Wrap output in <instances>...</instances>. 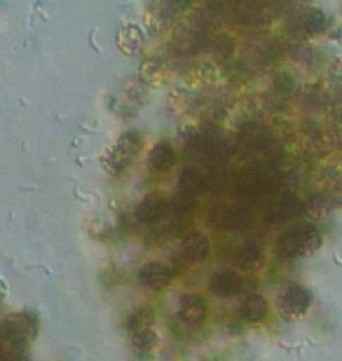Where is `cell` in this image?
Here are the masks:
<instances>
[{
	"mask_svg": "<svg viewBox=\"0 0 342 361\" xmlns=\"http://www.w3.org/2000/svg\"><path fill=\"white\" fill-rule=\"evenodd\" d=\"M324 235L314 223H298L286 228L276 237V256L279 258H300L322 247Z\"/></svg>",
	"mask_w": 342,
	"mask_h": 361,
	"instance_id": "6da1fadb",
	"label": "cell"
},
{
	"mask_svg": "<svg viewBox=\"0 0 342 361\" xmlns=\"http://www.w3.org/2000/svg\"><path fill=\"white\" fill-rule=\"evenodd\" d=\"M40 331V319L35 312H17L5 317L0 324V341L10 350H24L28 341H33Z\"/></svg>",
	"mask_w": 342,
	"mask_h": 361,
	"instance_id": "7a4b0ae2",
	"label": "cell"
},
{
	"mask_svg": "<svg viewBox=\"0 0 342 361\" xmlns=\"http://www.w3.org/2000/svg\"><path fill=\"white\" fill-rule=\"evenodd\" d=\"M286 26L295 38H314V35H322L329 31L331 19H329V14L324 10H319V7L295 5V7H291V12L286 17Z\"/></svg>",
	"mask_w": 342,
	"mask_h": 361,
	"instance_id": "3957f363",
	"label": "cell"
},
{
	"mask_svg": "<svg viewBox=\"0 0 342 361\" xmlns=\"http://www.w3.org/2000/svg\"><path fill=\"white\" fill-rule=\"evenodd\" d=\"M232 192L244 200H270L279 192V180L265 171H244L232 183Z\"/></svg>",
	"mask_w": 342,
	"mask_h": 361,
	"instance_id": "277c9868",
	"label": "cell"
},
{
	"mask_svg": "<svg viewBox=\"0 0 342 361\" xmlns=\"http://www.w3.org/2000/svg\"><path fill=\"white\" fill-rule=\"evenodd\" d=\"M141 134L134 132V129H129L118 139V143L108 150L106 157H104V167L111 171V174H122L129 164L136 160L138 150H141Z\"/></svg>",
	"mask_w": 342,
	"mask_h": 361,
	"instance_id": "5b68a950",
	"label": "cell"
},
{
	"mask_svg": "<svg viewBox=\"0 0 342 361\" xmlns=\"http://www.w3.org/2000/svg\"><path fill=\"white\" fill-rule=\"evenodd\" d=\"M276 307L286 319H298V317L307 314V310L312 307V293L307 286L303 284H283L279 295H276Z\"/></svg>",
	"mask_w": 342,
	"mask_h": 361,
	"instance_id": "8992f818",
	"label": "cell"
},
{
	"mask_svg": "<svg viewBox=\"0 0 342 361\" xmlns=\"http://www.w3.org/2000/svg\"><path fill=\"white\" fill-rule=\"evenodd\" d=\"M166 212H169V202H166L162 195H148V197H143L136 204L134 216L141 226H155V223L164 219Z\"/></svg>",
	"mask_w": 342,
	"mask_h": 361,
	"instance_id": "52a82bcc",
	"label": "cell"
},
{
	"mask_svg": "<svg viewBox=\"0 0 342 361\" xmlns=\"http://www.w3.org/2000/svg\"><path fill=\"white\" fill-rule=\"evenodd\" d=\"M138 281L145 286V288H152V291H159V288L169 286L171 279H173V270L169 265L159 263V261H150L145 263L141 270H138Z\"/></svg>",
	"mask_w": 342,
	"mask_h": 361,
	"instance_id": "ba28073f",
	"label": "cell"
},
{
	"mask_svg": "<svg viewBox=\"0 0 342 361\" xmlns=\"http://www.w3.org/2000/svg\"><path fill=\"white\" fill-rule=\"evenodd\" d=\"M209 249H211V242L204 233H185L183 244H181V251H178V258L190 265L200 263L209 256Z\"/></svg>",
	"mask_w": 342,
	"mask_h": 361,
	"instance_id": "9c48e42d",
	"label": "cell"
},
{
	"mask_svg": "<svg viewBox=\"0 0 342 361\" xmlns=\"http://www.w3.org/2000/svg\"><path fill=\"white\" fill-rule=\"evenodd\" d=\"M209 288H211V293L221 295V298H230V295H237L244 291V277L235 270H221L211 277Z\"/></svg>",
	"mask_w": 342,
	"mask_h": 361,
	"instance_id": "30bf717a",
	"label": "cell"
},
{
	"mask_svg": "<svg viewBox=\"0 0 342 361\" xmlns=\"http://www.w3.org/2000/svg\"><path fill=\"white\" fill-rule=\"evenodd\" d=\"M207 300L202 298V295H183V300H181V307H178V319L185 324V326H200L202 322L207 319Z\"/></svg>",
	"mask_w": 342,
	"mask_h": 361,
	"instance_id": "8fae6325",
	"label": "cell"
},
{
	"mask_svg": "<svg viewBox=\"0 0 342 361\" xmlns=\"http://www.w3.org/2000/svg\"><path fill=\"white\" fill-rule=\"evenodd\" d=\"M276 10H279L276 5H270V3H251V0H246V3H237L235 7H232L235 17L239 21H244V24H260V21H267Z\"/></svg>",
	"mask_w": 342,
	"mask_h": 361,
	"instance_id": "7c38bea8",
	"label": "cell"
},
{
	"mask_svg": "<svg viewBox=\"0 0 342 361\" xmlns=\"http://www.w3.org/2000/svg\"><path fill=\"white\" fill-rule=\"evenodd\" d=\"M216 228H223V230H242L249 226L251 221V212L246 207H223L211 216Z\"/></svg>",
	"mask_w": 342,
	"mask_h": 361,
	"instance_id": "4fadbf2b",
	"label": "cell"
},
{
	"mask_svg": "<svg viewBox=\"0 0 342 361\" xmlns=\"http://www.w3.org/2000/svg\"><path fill=\"white\" fill-rule=\"evenodd\" d=\"M305 207L303 202L295 197V195H283L279 204L274 207V212L267 216V226H283V223L288 221H295L298 216H303Z\"/></svg>",
	"mask_w": 342,
	"mask_h": 361,
	"instance_id": "5bb4252c",
	"label": "cell"
},
{
	"mask_svg": "<svg viewBox=\"0 0 342 361\" xmlns=\"http://www.w3.org/2000/svg\"><path fill=\"white\" fill-rule=\"evenodd\" d=\"M267 312H270V305H267V300L260 293L246 295L244 302H242V307H239V317H242V322H246V324L265 322Z\"/></svg>",
	"mask_w": 342,
	"mask_h": 361,
	"instance_id": "9a60e30c",
	"label": "cell"
},
{
	"mask_svg": "<svg viewBox=\"0 0 342 361\" xmlns=\"http://www.w3.org/2000/svg\"><path fill=\"white\" fill-rule=\"evenodd\" d=\"M176 162V148L171 141H157L148 153V169L150 171H166Z\"/></svg>",
	"mask_w": 342,
	"mask_h": 361,
	"instance_id": "2e32d148",
	"label": "cell"
},
{
	"mask_svg": "<svg viewBox=\"0 0 342 361\" xmlns=\"http://www.w3.org/2000/svg\"><path fill=\"white\" fill-rule=\"evenodd\" d=\"M204 190H209V180H207L204 174H202V171H197V169H185L183 174H181L178 195H185V197L197 200Z\"/></svg>",
	"mask_w": 342,
	"mask_h": 361,
	"instance_id": "e0dca14e",
	"label": "cell"
},
{
	"mask_svg": "<svg viewBox=\"0 0 342 361\" xmlns=\"http://www.w3.org/2000/svg\"><path fill=\"white\" fill-rule=\"evenodd\" d=\"M132 338V350L138 359H148L152 355V350L157 348V334L155 329H143L136 331V334H129Z\"/></svg>",
	"mask_w": 342,
	"mask_h": 361,
	"instance_id": "ac0fdd59",
	"label": "cell"
},
{
	"mask_svg": "<svg viewBox=\"0 0 342 361\" xmlns=\"http://www.w3.org/2000/svg\"><path fill=\"white\" fill-rule=\"evenodd\" d=\"M118 45H120L122 52H127V54L138 52V49H141V45H143V31L138 26H134V24L122 26L120 38H118Z\"/></svg>",
	"mask_w": 342,
	"mask_h": 361,
	"instance_id": "d6986e66",
	"label": "cell"
},
{
	"mask_svg": "<svg viewBox=\"0 0 342 361\" xmlns=\"http://www.w3.org/2000/svg\"><path fill=\"white\" fill-rule=\"evenodd\" d=\"M260 258H263V249H260L256 242H246L244 247L237 251L235 263L239 265V268L253 270L260 263Z\"/></svg>",
	"mask_w": 342,
	"mask_h": 361,
	"instance_id": "ffe728a7",
	"label": "cell"
},
{
	"mask_svg": "<svg viewBox=\"0 0 342 361\" xmlns=\"http://www.w3.org/2000/svg\"><path fill=\"white\" fill-rule=\"evenodd\" d=\"M152 322H155V312H152V307L143 305V307L134 310V312L127 317V331H129V334H136V331L152 329Z\"/></svg>",
	"mask_w": 342,
	"mask_h": 361,
	"instance_id": "44dd1931",
	"label": "cell"
},
{
	"mask_svg": "<svg viewBox=\"0 0 342 361\" xmlns=\"http://www.w3.org/2000/svg\"><path fill=\"white\" fill-rule=\"evenodd\" d=\"M232 49H235V42H232L230 35H218L216 42H214V56L225 59V56L232 54Z\"/></svg>",
	"mask_w": 342,
	"mask_h": 361,
	"instance_id": "7402d4cb",
	"label": "cell"
},
{
	"mask_svg": "<svg viewBox=\"0 0 342 361\" xmlns=\"http://www.w3.org/2000/svg\"><path fill=\"white\" fill-rule=\"evenodd\" d=\"M329 82L336 92H342V56L333 59L331 68H329Z\"/></svg>",
	"mask_w": 342,
	"mask_h": 361,
	"instance_id": "603a6c76",
	"label": "cell"
},
{
	"mask_svg": "<svg viewBox=\"0 0 342 361\" xmlns=\"http://www.w3.org/2000/svg\"><path fill=\"white\" fill-rule=\"evenodd\" d=\"M274 90L279 94H291L295 92V78L291 73H276L274 78Z\"/></svg>",
	"mask_w": 342,
	"mask_h": 361,
	"instance_id": "cb8c5ba5",
	"label": "cell"
},
{
	"mask_svg": "<svg viewBox=\"0 0 342 361\" xmlns=\"http://www.w3.org/2000/svg\"><path fill=\"white\" fill-rule=\"evenodd\" d=\"M0 361H28V357H26L24 350L5 348V350H0Z\"/></svg>",
	"mask_w": 342,
	"mask_h": 361,
	"instance_id": "d4e9b609",
	"label": "cell"
},
{
	"mask_svg": "<svg viewBox=\"0 0 342 361\" xmlns=\"http://www.w3.org/2000/svg\"><path fill=\"white\" fill-rule=\"evenodd\" d=\"M336 111H338V115H342V92H338V104H336Z\"/></svg>",
	"mask_w": 342,
	"mask_h": 361,
	"instance_id": "484cf974",
	"label": "cell"
},
{
	"mask_svg": "<svg viewBox=\"0 0 342 361\" xmlns=\"http://www.w3.org/2000/svg\"><path fill=\"white\" fill-rule=\"evenodd\" d=\"M5 293H7V286H5V281L0 279V298H5Z\"/></svg>",
	"mask_w": 342,
	"mask_h": 361,
	"instance_id": "4316f807",
	"label": "cell"
}]
</instances>
